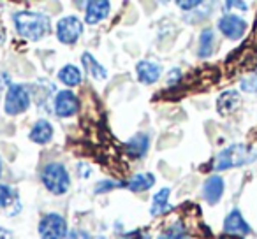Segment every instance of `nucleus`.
Segmentation results:
<instances>
[{"label": "nucleus", "mask_w": 257, "mask_h": 239, "mask_svg": "<svg viewBox=\"0 0 257 239\" xmlns=\"http://www.w3.org/2000/svg\"><path fill=\"white\" fill-rule=\"evenodd\" d=\"M16 30L22 37L30 41H39L48 36L50 32V20L41 13L22 11L15 15Z\"/></svg>", "instance_id": "nucleus-1"}, {"label": "nucleus", "mask_w": 257, "mask_h": 239, "mask_svg": "<svg viewBox=\"0 0 257 239\" xmlns=\"http://www.w3.org/2000/svg\"><path fill=\"white\" fill-rule=\"evenodd\" d=\"M257 160V153H253L245 144H232V146L222 150L215 158L213 167L217 171H227L231 167H241Z\"/></svg>", "instance_id": "nucleus-2"}, {"label": "nucleus", "mask_w": 257, "mask_h": 239, "mask_svg": "<svg viewBox=\"0 0 257 239\" xmlns=\"http://www.w3.org/2000/svg\"><path fill=\"white\" fill-rule=\"evenodd\" d=\"M41 179H43L44 186H46L51 193H55V195H64L69 190V186H71L67 169L62 164H57V162H55V164H48L46 167L43 169Z\"/></svg>", "instance_id": "nucleus-3"}, {"label": "nucleus", "mask_w": 257, "mask_h": 239, "mask_svg": "<svg viewBox=\"0 0 257 239\" xmlns=\"http://www.w3.org/2000/svg\"><path fill=\"white\" fill-rule=\"evenodd\" d=\"M30 106V93L23 85H11L6 95V113L20 114L27 111Z\"/></svg>", "instance_id": "nucleus-4"}, {"label": "nucleus", "mask_w": 257, "mask_h": 239, "mask_svg": "<svg viewBox=\"0 0 257 239\" xmlns=\"http://www.w3.org/2000/svg\"><path fill=\"white\" fill-rule=\"evenodd\" d=\"M41 239H65L67 237V223L64 216L57 213H50L39 223Z\"/></svg>", "instance_id": "nucleus-5"}, {"label": "nucleus", "mask_w": 257, "mask_h": 239, "mask_svg": "<svg viewBox=\"0 0 257 239\" xmlns=\"http://www.w3.org/2000/svg\"><path fill=\"white\" fill-rule=\"evenodd\" d=\"M83 34V23L76 16H65L57 23V37L64 44H74Z\"/></svg>", "instance_id": "nucleus-6"}, {"label": "nucleus", "mask_w": 257, "mask_h": 239, "mask_svg": "<svg viewBox=\"0 0 257 239\" xmlns=\"http://www.w3.org/2000/svg\"><path fill=\"white\" fill-rule=\"evenodd\" d=\"M218 30L224 34L227 39H241L246 32V23L243 18L236 15H225L218 22Z\"/></svg>", "instance_id": "nucleus-7"}, {"label": "nucleus", "mask_w": 257, "mask_h": 239, "mask_svg": "<svg viewBox=\"0 0 257 239\" xmlns=\"http://www.w3.org/2000/svg\"><path fill=\"white\" fill-rule=\"evenodd\" d=\"M78 111V99L72 92L69 90H64L57 95L55 99V113L60 118H69L72 114H76Z\"/></svg>", "instance_id": "nucleus-8"}, {"label": "nucleus", "mask_w": 257, "mask_h": 239, "mask_svg": "<svg viewBox=\"0 0 257 239\" xmlns=\"http://www.w3.org/2000/svg\"><path fill=\"white\" fill-rule=\"evenodd\" d=\"M224 230L227 235H246L250 234V227L238 209H232L224 220Z\"/></svg>", "instance_id": "nucleus-9"}, {"label": "nucleus", "mask_w": 257, "mask_h": 239, "mask_svg": "<svg viewBox=\"0 0 257 239\" xmlns=\"http://www.w3.org/2000/svg\"><path fill=\"white\" fill-rule=\"evenodd\" d=\"M224 193V179L220 176H211L203 186V197L208 204H217Z\"/></svg>", "instance_id": "nucleus-10"}, {"label": "nucleus", "mask_w": 257, "mask_h": 239, "mask_svg": "<svg viewBox=\"0 0 257 239\" xmlns=\"http://www.w3.org/2000/svg\"><path fill=\"white\" fill-rule=\"evenodd\" d=\"M107 15H109V2L106 0H92L86 4V23L90 25L102 22Z\"/></svg>", "instance_id": "nucleus-11"}, {"label": "nucleus", "mask_w": 257, "mask_h": 239, "mask_svg": "<svg viewBox=\"0 0 257 239\" xmlns=\"http://www.w3.org/2000/svg\"><path fill=\"white\" fill-rule=\"evenodd\" d=\"M239 104H241L239 93L234 92V90H229V92H224L217 99V109H218V113L225 116V114L234 113V111L239 107Z\"/></svg>", "instance_id": "nucleus-12"}, {"label": "nucleus", "mask_w": 257, "mask_h": 239, "mask_svg": "<svg viewBox=\"0 0 257 239\" xmlns=\"http://www.w3.org/2000/svg\"><path fill=\"white\" fill-rule=\"evenodd\" d=\"M136 72H138V78H140L141 83L152 85V83H155L159 78H161V65L154 64V62L143 60L136 65Z\"/></svg>", "instance_id": "nucleus-13"}, {"label": "nucleus", "mask_w": 257, "mask_h": 239, "mask_svg": "<svg viewBox=\"0 0 257 239\" xmlns=\"http://www.w3.org/2000/svg\"><path fill=\"white\" fill-rule=\"evenodd\" d=\"M30 139L37 144H48L53 139V127L46 120H39L30 130Z\"/></svg>", "instance_id": "nucleus-14"}, {"label": "nucleus", "mask_w": 257, "mask_h": 239, "mask_svg": "<svg viewBox=\"0 0 257 239\" xmlns=\"http://www.w3.org/2000/svg\"><path fill=\"white\" fill-rule=\"evenodd\" d=\"M148 146H150V139H148V136H145V134H138V136L131 137V139L125 143V151H127L128 155H133V157L140 158V157H145Z\"/></svg>", "instance_id": "nucleus-15"}, {"label": "nucleus", "mask_w": 257, "mask_h": 239, "mask_svg": "<svg viewBox=\"0 0 257 239\" xmlns=\"http://www.w3.org/2000/svg\"><path fill=\"white\" fill-rule=\"evenodd\" d=\"M169 195H171V190L169 188H162L161 192H157L154 195L152 209H150V213L154 214V216H161V214L168 213V211L171 209V206H169V202H168Z\"/></svg>", "instance_id": "nucleus-16"}, {"label": "nucleus", "mask_w": 257, "mask_h": 239, "mask_svg": "<svg viewBox=\"0 0 257 239\" xmlns=\"http://www.w3.org/2000/svg\"><path fill=\"white\" fill-rule=\"evenodd\" d=\"M81 62H83V67H85V71L88 72L93 79H99V81H102V79L107 78L106 69H104L102 65H100L90 53H83Z\"/></svg>", "instance_id": "nucleus-17"}, {"label": "nucleus", "mask_w": 257, "mask_h": 239, "mask_svg": "<svg viewBox=\"0 0 257 239\" xmlns=\"http://www.w3.org/2000/svg\"><path fill=\"white\" fill-rule=\"evenodd\" d=\"M154 185H155L154 174H138L127 183V188L133 190V192H145V190L152 188Z\"/></svg>", "instance_id": "nucleus-18"}, {"label": "nucleus", "mask_w": 257, "mask_h": 239, "mask_svg": "<svg viewBox=\"0 0 257 239\" xmlns=\"http://www.w3.org/2000/svg\"><path fill=\"white\" fill-rule=\"evenodd\" d=\"M58 79L67 86H78L81 83V72L74 65H65L60 72H58Z\"/></svg>", "instance_id": "nucleus-19"}, {"label": "nucleus", "mask_w": 257, "mask_h": 239, "mask_svg": "<svg viewBox=\"0 0 257 239\" xmlns=\"http://www.w3.org/2000/svg\"><path fill=\"white\" fill-rule=\"evenodd\" d=\"M213 46H215L213 30L211 29L203 30V34H201V37H199V57L208 58L211 53H213Z\"/></svg>", "instance_id": "nucleus-20"}, {"label": "nucleus", "mask_w": 257, "mask_h": 239, "mask_svg": "<svg viewBox=\"0 0 257 239\" xmlns=\"http://www.w3.org/2000/svg\"><path fill=\"white\" fill-rule=\"evenodd\" d=\"M157 239H190V237H189V234L182 228V225H173L171 228L162 232Z\"/></svg>", "instance_id": "nucleus-21"}, {"label": "nucleus", "mask_w": 257, "mask_h": 239, "mask_svg": "<svg viewBox=\"0 0 257 239\" xmlns=\"http://www.w3.org/2000/svg\"><path fill=\"white\" fill-rule=\"evenodd\" d=\"M16 200V192L8 185H0V207H8Z\"/></svg>", "instance_id": "nucleus-22"}, {"label": "nucleus", "mask_w": 257, "mask_h": 239, "mask_svg": "<svg viewBox=\"0 0 257 239\" xmlns=\"http://www.w3.org/2000/svg\"><path fill=\"white\" fill-rule=\"evenodd\" d=\"M241 90L243 92H248V93H257V74L250 76V78L243 79L241 81Z\"/></svg>", "instance_id": "nucleus-23"}, {"label": "nucleus", "mask_w": 257, "mask_h": 239, "mask_svg": "<svg viewBox=\"0 0 257 239\" xmlns=\"http://www.w3.org/2000/svg\"><path fill=\"white\" fill-rule=\"evenodd\" d=\"M116 186H121V183H114V181H100L99 185L95 186V192L97 193H104L111 188H116Z\"/></svg>", "instance_id": "nucleus-24"}, {"label": "nucleus", "mask_w": 257, "mask_h": 239, "mask_svg": "<svg viewBox=\"0 0 257 239\" xmlns=\"http://www.w3.org/2000/svg\"><path fill=\"white\" fill-rule=\"evenodd\" d=\"M67 239H90V235L86 234L85 230H78V228H74V230L67 232Z\"/></svg>", "instance_id": "nucleus-25"}, {"label": "nucleus", "mask_w": 257, "mask_h": 239, "mask_svg": "<svg viewBox=\"0 0 257 239\" xmlns=\"http://www.w3.org/2000/svg\"><path fill=\"white\" fill-rule=\"evenodd\" d=\"M199 4H201L199 0H194V2H183V0H180V2H178V8H182L183 11H190V9L197 8Z\"/></svg>", "instance_id": "nucleus-26"}, {"label": "nucleus", "mask_w": 257, "mask_h": 239, "mask_svg": "<svg viewBox=\"0 0 257 239\" xmlns=\"http://www.w3.org/2000/svg\"><path fill=\"white\" fill-rule=\"evenodd\" d=\"M120 239H150V235L143 234V232H128V234H125Z\"/></svg>", "instance_id": "nucleus-27"}, {"label": "nucleus", "mask_w": 257, "mask_h": 239, "mask_svg": "<svg viewBox=\"0 0 257 239\" xmlns=\"http://www.w3.org/2000/svg\"><path fill=\"white\" fill-rule=\"evenodd\" d=\"M180 78H182V72H180L178 69H175V71H173L171 74H169V81H168V85H175V83L178 81Z\"/></svg>", "instance_id": "nucleus-28"}, {"label": "nucleus", "mask_w": 257, "mask_h": 239, "mask_svg": "<svg viewBox=\"0 0 257 239\" xmlns=\"http://www.w3.org/2000/svg\"><path fill=\"white\" fill-rule=\"evenodd\" d=\"M225 8H241V11H246L248 4H245V2H225Z\"/></svg>", "instance_id": "nucleus-29"}, {"label": "nucleus", "mask_w": 257, "mask_h": 239, "mask_svg": "<svg viewBox=\"0 0 257 239\" xmlns=\"http://www.w3.org/2000/svg\"><path fill=\"white\" fill-rule=\"evenodd\" d=\"M0 239H11V232L8 228L0 227Z\"/></svg>", "instance_id": "nucleus-30"}, {"label": "nucleus", "mask_w": 257, "mask_h": 239, "mask_svg": "<svg viewBox=\"0 0 257 239\" xmlns=\"http://www.w3.org/2000/svg\"><path fill=\"white\" fill-rule=\"evenodd\" d=\"M4 39H6V32H4V29L0 27V46H2V43H4Z\"/></svg>", "instance_id": "nucleus-31"}, {"label": "nucleus", "mask_w": 257, "mask_h": 239, "mask_svg": "<svg viewBox=\"0 0 257 239\" xmlns=\"http://www.w3.org/2000/svg\"><path fill=\"white\" fill-rule=\"evenodd\" d=\"M0 174H2V162H0Z\"/></svg>", "instance_id": "nucleus-32"}]
</instances>
